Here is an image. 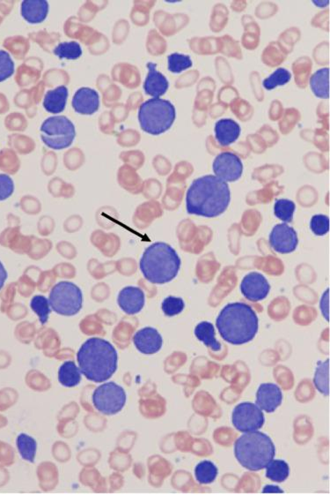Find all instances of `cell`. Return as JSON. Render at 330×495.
Here are the masks:
<instances>
[{
    "label": "cell",
    "instance_id": "1",
    "mask_svg": "<svg viewBox=\"0 0 330 495\" xmlns=\"http://www.w3.org/2000/svg\"><path fill=\"white\" fill-rule=\"evenodd\" d=\"M230 201L229 184L214 175H206L195 180L188 189L187 212L213 219L226 212Z\"/></svg>",
    "mask_w": 330,
    "mask_h": 495
},
{
    "label": "cell",
    "instance_id": "2",
    "mask_svg": "<svg viewBox=\"0 0 330 495\" xmlns=\"http://www.w3.org/2000/svg\"><path fill=\"white\" fill-rule=\"evenodd\" d=\"M79 370L89 381L101 384L108 381L117 370V349L107 340L89 338L77 354Z\"/></svg>",
    "mask_w": 330,
    "mask_h": 495
},
{
    "label": "cell",
    "instance_id": "3",
    "mask_svg": "<svg viewBox=\"0 0 330 495\" xmlns=\"http://www.w3.org/2000/svg\"><path fill=\"white\" fill-rule=\"evenodd\" d=\"M220 335L233 345L247 344L256 338L259 320L250 306L245 303L227 304L216 320Z\"/></svg>",
    "mask_w": 330,
    "mask_h": 495
},
{
    "label": "cell",
    "instance_id": "4",
    "mask_svg": "<svg viewBox=\"0 0 330 495\" xmlns=\"http://www.w3.org/2000/svg\"><path fill=\"white\" fill-rule=\"evenodd\" d=\"M181 265V258L173 247L167 243L156 242L145 250L140 269L148 282L160 285L173 281Z\"/></svg>",
    "mask_w": 330,
    "mask_h": 495
},
{
    "label": "cell",
    "instance_id": "5",
    "mask_svg": "<svg viewBox=\"0 0 330 495\" xmlns=\"http://www.w3.org/2000/svg\"><path fill=\"white\" fill-rule=\"evenodd\" d=\"M234 455L242 467L258 471L274 459L276 448L268 435L257 431L247 432L237 439Z\"/></svg>",
    "mask_w": 330,
    "mask_h": 495
},
{
    "label": "cell",
    "instance_id": "6",
    "mask_svg": "<svg viewBox=\"0 0 330 495\" xmlns=\"http://www.w3.org/2000/svg\"><path fill=\"white\" fill-rule=\"evenodd\" d=\"M138 117L142 130L151 135H160L173 125L176 111L171 102L151 98L141 104Z\"/></svg>",
    "mask_w": 330,
    "mask_h": 495
},
{
    "label": "cell",
    "instance_id": "7",
    "mask_svg": "<svg viewBox=\"0 0 330 495\" xmlns=\"http://www.w3.org/2000/svg\"><path fill=\"white\" fill-rule=\"evenodd\" d=\"M49 302L53 311L58 315L74 316L83 306V293L74 283L59 282L52 287Z\"/></svg>",
    "mask_w": 330,
    "mask_h": 495
},
{
    "label": "cell",
    "instance_id": "8",
    "mask_svg": "<svg viewBox=\"0 0 330 495\" xmlns=\"http://www.w3.org/2000/svg\"><path fill=\"white\" fill-rule=\"evenodd\" d=\"M42 141L52 150H61L70 147L76 137L75 125L65 116L49 117L42 123Z\"/></svg>",
    "mask_w": 330,
    "mask_h": 495
},
{
    "label": "cell",
    "instance_id": "9",
    "mask_svg": "<svg viewBox=\"0 0 330 495\" xmlns=\"http://www.w3.org/2000/svg\"><path fill=\"white\" fill-rule=\"evenodd\" d=\"M126 393L115 382H108L95 389L92 394V404L99 412L105 415H115L123 410L126 404Z\"/></svg>",
    "mask_w": 330,
    "mask_h": 495
},
{
    "label": "cell",
    "instance_id": "10",
    "mask_svg": "<svg viewBox=\"0 0 330 495\" xmlns=\"http://www.w3.org/2000/svg\"><path fill=\"white\" fill-rule=\"evenodd\" d=\"M233 427L242 433L259 430L263 427L265 418L262 410L255 404L243 402L238 404L233 411Z\"/></svg>",
    "mask_w": 330,
    "mask_h": 495
},
{
    "label": "cell",
    "instance_id": "11",
    "mask_svg": "<svg viewBox=\"0 0 330 495\" xmlns=\"http://www.w3.org/2000/svg\"><path fill=\"white\" fill-rule=\"evenodd\" d=\"M213 173L224 182H234L240 179L243 173L242 160L232 152H223L213 162Z\"/></svg>",
    "mask_w": 330,
    "mask_h": 495
},
{
    "label": "cell",
    "instance_id": "12",
    "mask_svg": "<svg viewBox=\"0 0 330 495\" xmlns=\"http://www.w3.org/2000/svg\"><path fill=\"white\" fill-rule=\"evenodd\" d=\"M270 245L275 252L287 255L295 252L298 246V234L286 223L277 224L269 237Z\"/></svg>",
    "mask_w": 330,
    "mask_h": 495
},
{
    "label": "cell",
    "instance_id": "13",
    "mask_svg": "<svg viewBox=\"0 0 330 495\" xmlns=\"http://www.w3.org/2000/svg\"><path fill=\"white\" fill-rule=\"evenodd\" d=\"M270 285L263 274L251 272L244 276L240 283V292L247 300L252 302L262 301L268 297Z\"/></svg>",
    "mask_w": 330,
    "mask_h": 495
},
{
    "label": "cell",
    "instance_id": "14",
    "mask_svg": "<svg viewBox=\"0 0 330 495\" xmlns=\"http://www.w3.org/2000/svg\"><path fill=\"white\" fill-rule=\"evenodd\" d=\"M133 343L138 352L153 355L163 348V339L156 329L147 327L135 333Z\"/></svg>",
    "mask_w": 330,
    "mask_h": 495
},
{
    "label": "cell",
    "instance_id": "15",
    "mask_svg": "<svg viewBox=\"0 0 330 495\" xmlns=\"http://www.w3.org/2000/svg\"><path fill=\"white\" fill-rule=\"evenodd\" d=\"M117 304L119 308L127 315H137L144 308L145 304V293L142 289L136 286L124 287L119 292Z\"/></svg>",
    "mask_w": 330,
    "mask_h": 495
},
{
    "label": "cell",
    "instance_id": "16",
    "mask_svg": "<svg viewBox=\"0 0 330 495\" xmlns=\"http://www.w3.org/2000/svg\"><path fill=\"white\" fill-rule=\"evenodd\" d=\"M283 393L279 386L274 384L260 385L256 393V405L261 410L272 414L281 405Z\"/></svg>",
    "mask_w": 330,
    "mask_h": 495
},
{
    "label": "cell",
    "instance_id": "17",
    "mask_svg": "<svg viewBox=\"0 0 330 495\" xmlns=\"http://www.w3.org/2000/svg\"><path fill=\"white\" fill-rule=\"evenodd\" d=\"M72 107L82 115H92L100 107V97L98 92L90 88H81L72 98Z\"/></svg>",
    "mask_w": 330,
    "mask_h": 495
},
{
    "label": "cell",
    "instance_id": "18",
    "mask_svg": "<svg viewBox=\"0 0 330 495\" xmlns=\"http://www.w3.org/2000/svg\"><path fill=\"white\" fill-rule=\"evenodd\" d=\"M148 74L144 82L145 93L154 98H160L161 95L167 93L170 88L166 76L157 71V65L155 63H147Z\"/></svg>",
    "mask_w": 330,
    "mask_h": 495
},
{
    "label": "cell",
    "instance_id": "19",
    "mask_svg": "<svg viewBox=\"0 0 330 495\" xmlns=\"http://www.w3.org/2000/svg\"><path fill=\"white\" fill-rule=\"evenodd\" d=\"M240 133V125L231 118H223L215 124V138L221 146H229L236 143Z\"/></svg>",
    "mask_w": 330,
    "mask_h": 495
},
{
    "label": "cell",
    "instance_id": "20",
    "mask_svg": "<svg viewBox=\"0 0 330 495\" xmlns=\"http://www.w3.org/2000/svg\"><path fill=\"white\" fill-rule=\"evenodd\" d=\"M22 15L31 24H38L47 18L49 3L44 0H29L22 3Z\"/></svg>",
    "mask_w": 330,
    "mask_h": 495
},
{
    "label": "cell",
    "instance_id": "21",
    "mask_svg": "<svg viewBox=\"0 0 330 495\" xmlns=\"http://www.w3.org/2000/svg\"><path fill=\"white\" fill-rule=\"evenodd\" d=\"M68 98V88L65 86H59L54 90L45 94L44 107L52 114H58L65 111Z\"/></svg>",
    "mask_w": 330,
    "mask_h": 495
},
{
    "label": "cell",
    "instance_id": "22",
    "mask_svg": "<svg viewBox=\"0 0 330 495\" xmlns=\"http://www.w3.org/2000/svg\"><path fill=\"white\" fill-rule=\"evenodd\" d=\"M195 336L197 340L202 342L207 347L213 349V352H220L221 344L215 338V328L213 323L209 322H202L195 328Z\"/></svg>",
    "mask_w": 330,
    "mask_h": 495
},
{
    "label": "cell",
    "instance_id": "23",
    "mask_svg": "<svg viewBox=\"0 0 330 495\" xmlns=\"http://www.w3.org/2000/svg\"><path fill=\"white\" fill-rule=\"evenodd\" d=\"M310 87L315 97L322 99L329 97V68H322L310 78Z\"/></svg>",
    "mask_w": 330,
    "mask_h": 495
},
{
    "label": "cell",
    "instance_id": "24",
    "mask_svg": "<svg viewBox=\"0 0 330 495\" xmlns=\"http://www.w3.org/2000/svg\"><path fill=\"white\" fill-rule=\"evenodd\" d=\"M58 381L66 388H74L81 381V370L74 361H66L58 370Z\"/></svg>",
    "mask_w": 330,
    "mask_h": 495
},
{
    "label": "cell",
    "instance_id": "25",
    "mask_svg": "<svg viewBox=\"0 0 330 495\" xmlns=\"http://www.w3.org/2000/svg\"><path fill=\"white\" fill-rule=\"evenodd\" d=\"M313 384L321 394L329 395V359L326 361H319L315 369Z\"/></svg>",
    "mask_w": 330,
    "mask_h": 495
},
{
    "label": "cell",
    "instance_id": "26",
    "mask_svg": "<svg viewBox=\"0 0 330 495\" xmlns=\"http://www.w3.org/2000/svg\"><path fill=\"white\" fill-rule=\"evenodd\" d=\"M219 470L213 462L204 460L200 462L195 468V477L199 484L207 485L215 481Z\"/></svg>",
    "mask_w": 330,
    "mask_h": 495
},
{
    "label": "cell",
    "instance_id": "27",
    "mask_svg": "<svg viewBox=\"0 0 330 495\" xmlns=\"http://www.w3.org/2000/svg\"><path fill=\"white\" fill-rule=\"evenodd\" d=\"M19 455L23 459L34 463L36 450H38V442L34 438L28 434H21L16 441Z\"/></svg>",
    "mask_w": 330,
    "mask_h": 495
},
{
    "label": "cell",
    "instance_id": "28",
    "mask_svg": "<svg viewBox=\"0 0 330 495\" xmlns=\"http://www.w3.org/2000/svg\"><path fill=\"white\" fill-rule=\"evenodd\" d=\"M290 475L289 464L283 460H272L267 465L266 477L269 480L281 483L288 478Z\"/></svg>",
    "mask_w": 330,
    "mask_h": 495
},
{
    "label": "cell",
    "instance_id": "29",
    "mask_svg": "<svg viewBox=\"0 0 330 495\" xmlns=\"http://www.w3.org/2000/svg\"><path fill=\"white\" fill-rule=\"evenodd\" d=\"M295 210V203L288 199H277L274 203V214L282 222L292 223Z\"/></svg>",
    "mask_w": 330,
    "mask_h": 495
},
{
    "label": "cell",
    "instance_id": "30",
    "mask_svg": "<svg viewBox=\"0 0 330 495\" xmlns=\"http://www.w3.org/2000/svg\"><path fill=\"white\" fill-rule=\"evenodd\" d=\"M53 52L60 59L75 61L81 57L82 48L78 42H64L59 44Z\"/></svg>",
    "mask_w": 330,
    "mask_h": 495
},
{
    "label": "cell",
    "instance_id": "31",
    "mask_svg": "<svg viewBox=\"0 0 330 495\" xmlns=\"http://www.w3.org/2000/svg\"><path fill=\"white\" fill-rule=\"evenodd\" d=\"M290 79H292L290 72L286 68H280L263 81V86L265 90L272 91L279 86L288 84Z\"/></svg>",
    "mask_w": 330,
    "mask_h": 495
},
{
    "label": "cell",
    "instance_id": "32",
    "mask_svg": "<svg viewBox=\"0 0 330 495\" xmlns=\"http://www.w3.org/2000/svg\"><path fill=\"white\" fill-rule=\"evenodd\" d=\"M193 65V62L189 55L181 54H172L167 57V68L173 74L187 70Z\"/></svg>",
    "mask_w": 330,
    "mask_h": 495
},
{
    "label": "cell",
    "instance_id": "33",
    "mask_svg": "<svg viewBox=\"0 0 330 495\" xmlns=\"http://www.w3.org/2000/svg\"><path fill=\"white\" fill-rule=\"evenodd\" d=\"M31 308L39 317V321L42 325L48 322L51 315V305L49 299L42 295H36L31 299Z\"/></svg>",
    "mask_w": 330,
    "mask_h": 495
},
{
    "label": "cell",
    "instance_id": "34",
    "mask_svg": "<svg viewBox=\"0 0 330 495\" xmlns=\"http://www.w3.org/2000/svg\"><path fill=\"white\" fill-rule=\"evenodd\" d=\"M185 308V302L181 298L177 297L170 296L163 300L161 304V309L164 315L167 317H173L180 315Z\"/></svg>",
    "mask_w": 330,
    "mask_h": 495
},
{
    "label": "cell",
    "instance_id": "35",
    "mask_svg": "<svg viewBox=\"0 0 330 495\" xmlns=\"http://www.w3.org/2000/svg\"><path fill=\"white\" fill-rule=\"evenodd\" d=\"M15 62L8 52L0 49V82L8 80L15 74Z\"/></svg>",
    "mask_w": 330,
    "mask_h": 495
},
{
    "label": "cell",
    "instance_id": "36",
    "mask_svg": "<svg viewBox=\"0 0 330 495\" xmlns=\"http://www.w3.org/2000/svg\"><path fill=\"white\" fill-rule=\"evenodd\" d=\"M310 229L316 236H324L329 232V217L325 214H315L310 222Z\"/></svg>",
    "mask_w": 330,
    "mask_h": 495
},
{
    "label": "cell",
    "instance_id": "37",
    "mask_svg": "<svg viewBox=\"0 0 330 495\" xmlns=\"http://www.w3.org/2000/svg\"><path fill=\"white\" fill-rule=\"evenodd\" d=\"M15 192V183L6 174H0V201L8 200Z\"/></svg>",
    "mask_w": 330,
    "mask_h": 495
},
{
    "label": "cell",
    "instance_id": "38",
    "mask_svg": "<svg viewBox=\"0 0 330 495\" xmlns=\"http://www.w3.org/2000/svg\"><path fill=\"white\" fill-rule=\"evenodd\" d=\"M329 290H327L325 293H323V295L321 299V310L322 313V315L324 316V318L326 319V321L329 322Z\"/></svg>",
    "mask_w": 330,
    "mask_h": 495
},
{
    "label": "cell",
    "instance_id": "39",
    "mask_svg": "<svg viewBox=\"0 0 330 495\" xmlns=\"http://www.w3.org/2000/svg\"><path fill=\"white\" fill-rule=\"evenodd\" d=\"M8 272H6L3 263L0 262V290H2L3 287H4L6 280H8Z\"/></svg>",
    "mask_w": 330,
    "mask_h": 495
}]
</instances>
